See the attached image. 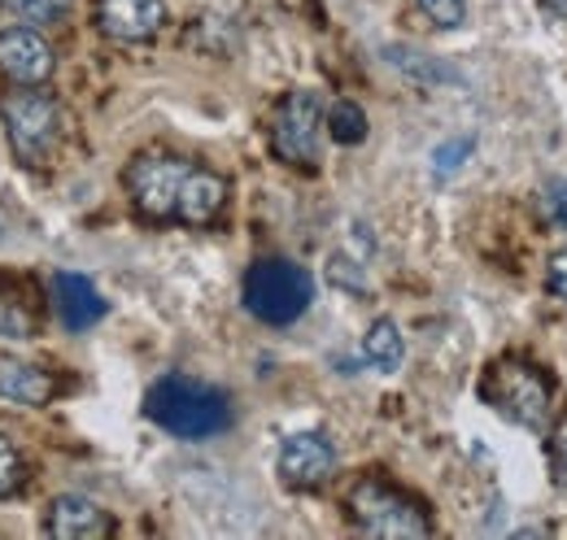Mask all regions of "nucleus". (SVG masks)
Returning a JSON list of instances; mask_svg holds the SVG:
<instances>
[{
	"instance_id": "1a4fd4ad",
	"label": "nucleus",
	"mask_w": 567,
	"mask_h": 540,
	"mask_svg": "<svg viewBox=\"0 0 567 540\" xmlns=\"http://www.w3.org/2000/svg\"><path fill=\"white\" fill-rule=\"evenodd\" d=\"M53 66H58V58L40 31H31V27L0 31V74L4 79L22 83V87H40V83H49Z\"/></svg>"
},
{
	"instance_id": "2eb2a0df",
	"label": "nucleus",
	"mask_w": 567,
	"mask_h": 540,
	"mask_svg": "<svg viewBox=\"0 0 567 540\" xmlns=\"http://www.w3.org/2000/svg\"><path fill=\"white\" fill-rule=\"evenodd\" d=\"M328 135L337 144H362L367 139V114L358 110L354 101H337L328 110Z\"/></svg>"
},
{
	"instance_id": "39448f33",
	"label": "nucleus",
	"mask_w": 567,
	"mask_h": 540,
	"mask_svg": "<svg viewBox=\"0 0 567 540\" xmlns=\"http://www.w3.org/2000/svg\"><path fill=\"white\" fill-rule=\"evenodd\" d=\"M315 301V283L306 267L288 262V258H262L245 274V305L254 319L271 323V328H288L297 323Z\"/></svg>"
},
{
	"instance_id": "9b49d317",
	"label": "nucleus",
	"mask_w": 567,
	"mask_h": 540,
	"mask_svg": "<svg viewBox=\"0 0 567 540\" xmlns=\"http://www.w3.org/2000/svg\"><path fill=\"white\" fill-rule=\"evenodd\" d=\"M44 532L62 540H105V537H114V519H110L96 501L66 492V497H58V501L49 506Z\"/></svg>"
},
{
	"instance_id": "7ed1b4c3",
	"label": "nucleus",
	"mask_w": 567,
	"mask_h": 540,
	"mask_svg": "<svg viewBox=\"0 0 567 540\" xmlns=\"http://www.w3.org/2000/svg\"><path fill=\"white\" fill-rule=\"evenodd\" d=\"M550 380L542 366L524 362V357H502L485 371L481 380V402L497 409L506 423H519V427H546L550 418Z\"/></svg>"
},
{
	"instance_id": "a878e982",
	"label": "nucleus",
	"mask_w": 567,
	"mask_h": 540,
	"mask_svg": "<svg viewBox=\"0 0 567 540\" xmlns=\"http://www.w3.org/2000/svg\"><path fill=\"white\" fill-rule=\"evenodd\" d=\"M550 13H559V18H567V0H542Z\"/></svg>"
},
{
	"instance_id": "5701e85b",
	"label": "nucleus",
	"mask_w": 567,
	"mask_h": 540,
	"mask_svg": "<svg viewBox=\"0 0 567 540\" xmlns=\"http://www.w3.org/2000/svg\"><path fill=\"white\" fill-rule=\"evenodd\" d=\"M389 62H393V66H402V70H411V74H420V79H454L450 70L427 66L424 53H411V49H389Z\"/></svg>"
},
{
	"instance_id": "dca6fc26",
	"label": "nucleus",
	"mask_w": 567,
	"mask_h": 540,
	"mask_svg": "<svg viewBox=\"0 0 567 540\" xmlns=\"http://www.w3.org/2000/svg\"><path fill=\"white\" fill-rule=\"evenodd\" d=\"M0 4L22 22H62L74 0H0Z\"/></svg>"
},
{
	"instance_id": "0eeeda50",
	"label": "nucleus",
	"mask_w": 567,
	"mask_h": 540,
	"mask_svg": "<svg viewBox=\"0 0 567 540\" xmlns=\"http://www.w3.org/2000/svg\"><path fill=\"white\" fill-rule=\"evenodd\" d=\"M323 144V101L310 87L288 92L271 114V153L284 166H315Z\"/></svg>"
},
{
	"instance_id": "4468645a",
	"label": "nucleus",
	"mask_w": 567,
	"mask_h": 540,
	"mask_svg": "<svg viewBox=\"0 0 567 540\" xmlns=\"http://www.w3.org/2000/svg\"><path fill=\"white\" fill-rule=\"evenodd\" d=\"M402 357H406V340L398 332V323L393 319H375L367 328V336H362V362L371 371H380V375H393L402 366Z\"/></svg>"
},
{
	"instance_id": "9d476101",
	"label": "nucleus",
	"mask_w": 567,
	"mask_h": 540,
	"mask_svg": "<svg viewBox=\"0 0 567 540\" xmlns=\"http://www.w3.org/2000/svg\"><path fill=\"white\" fill-rule=\"evenodd\" d=\"M96 27L118 44H148L166 27V0H96Z\"/></svg>"
},
{
	"instance_id": "bb28decb",
	"label": "nucleus",
	"mask_w": 567,
	"mask_h": 540,
	"mask_svg": "<svg viewBox=\"0 0 567 540\" xmlns=\"http://www.w3.org/2000/svg\"><path fill=\"white\" fill-rule=\"evenodd\" d=\"M0 236H4V227H0Z\"/></svg>"
},
{
	"instance_id": "aec40b11",
	"label": "nucleus",
	"mask_w": 567,
	"mask_h": 540,
	"mask_svg": "<svg viewBox=\"0 0 567 540\" xmlns=\"http://www.w3.org/2000/svg\"><path fill=\"white\" fill-rule=\"evenodd\" d=\"M415 4H420V13L427 22L441 27V31H454L467 18V0H415Z\"/></svg>"
},
{
	"instance_id": "f8f14e48",
	"label": "nucleus",
	"mask_w": 567,
	"mask_h": 540,
	"mask_svg": "<svg viewBox=\"0 0 567 540\" xmlns=\"http://www.w3.org/2000/svg\"><path fill=\"white\" fill-rule=\"evenodd\" d=\"M53 292H58V314H62V323L71 332L96 328L105 319V310H110L105 297L96 292V283L83 279V274H74V270H58L53 274Z\"/></svg>"
},
{
	"instance_id": "f3484780",
	"label": "nucleus",
	"mask_w": 567,
	"mask_h": 540,
	"mask_svg": "<svg viewBox=\"0 0 567 540\" xmlns=\"http://www.w3.org/2000/svg\"><path fill=\"white\" fill-rule=\"evenodd\" d=\"M537 214H542V222H546V227L567 231V179H550V184H542V193H537Z\"/></svg>"
},
{
	"instance_id": "423d86ee",
	"label": "nucleus",
	"mask_w": 567,
	"mask_h": 540,
	"mask_svg": "<svg viewBox=\"0 0 567 540\" xmlns=\"http://www.w3.org/2000/svg\"><path fill=\"white\" fill-rule=\"evenodd\" d=\"M350 515H354L362 537L380 540H420L432 537V519L424 515L420 501H411L406 492H398L384 479H362L350 492Z\"/></svg>"
},
{
	"instance_id": "b1692460",
	"label": "nucleus",
	"mask_w": 567,
	"mask_h": 540,
	"mask_svg": "<svg viewBox=\"0 0 567 540\" xmlns=\"http://www.w3.org/2000/svg\"><path fill=\"white\" fill-rule=\"evenodd\" d=\"M550 463H555L559 488H567V414L555 423V436H550Z\"/></svg>"
},
{
	"instance_id": "20e7f679",
	"label": "nucleus",
	"mask_w": 567,
	"mask_h": 540,
	"mask_svg": "<svg viewBox=\"0 0 567 540\" xmlns=\"http://www.w3.org/2000/svg\"><path fill=\"white\" fill-rule=\"evenodd\" d=\"M0 123H4L9 148L22 166H49V157L58 153V139H62V110L49 92H40V87L4 92Z\"/></svg>"
},
{
	"instance_id": "f257e3e1",
	"label": "nucleus",
	"mask_w": 567,
	"mask_h": 540,
	"mask_svg": "<svg viewBox=\"0 0 567 540\" xmlns=\"http://www.w3.org/2000/svg\"><path fill=\"white\" fill-rule=\"evenodd\" d=\"M127 193L148 222L210 227L227 205V179L175 153H141L127 166Z\"/></svg>"
},
{
	"instance_id": "a211bd4d",
	"label": "nucleus",
	"mask_w": 567,
	"mask_h": 540,
	"mask_svg": "<svg viewBox=\"0 0 567 540\" xmlns=\"http://www.w3.org/2000/svg\"><path fill=\"white\" fill-rule=\"evenodd\" d=\"M328 279L337 283V288H346V292H367L371 283H367V267H362V258H350V253H337L332 262H328Z\"/></svg>"
},
{
	"instance_id": "ddd939ff",
	"label": "nucleus",
	"mask_w": 567,
	"mask_h": 540,
	"mask_svg": "<svg viewBox=\"0 0 567 540\" xmlns=\"http://www.w3.org/2000/svg\"><path fill=\"white\" fill-rule=\"evenodd\" d=\"M0 397L13 405H49L58 397V380L35 362L0 357Z\"/></svg>"
},
{
	"instance_id": "f03ea898",
	"label": "nucleus",
	"mask_w": 567,
	"mask_h": 540,
	"mask_svg": "<svg viewBox=\"0 0 567 540\" xmlns=\"http://www.w3.org/2000/svg\"><path fill=\"white\" fill-rule=\"evenodd\" d=\"M144 414L179 440H210L231 427L227 393H218L214 384H202L193 375H162L144 397Z\"/></svg>"
},
{
	"instance_id": "4be33fe9",
	"label": "nucleus",
	"mask_w": 567,
	"mask_h": 540,
	"mask_svg": "<svg viewBox=\"0 0 567 540\" xmlns=\"http://www.w3.org/2000/svg\"><path fill=\"white\" fill-rule=\"evenodd\" d=\"M0 340H31V314L13 301H0Z\"/></svg>"
},
{
	"instance_id": "6e6552de",
	"label": "nucleus",
	"mask_w": 567,
	"mask_h": 540,
	"mask_svg": "<svg viewBox=\"0 0 567 540\" xmlns=\"http://www.w3.org/2000/svg\"><path fill=\"white\" fill-rule=\"evenodd\" d=\"M337 471V445L323 432H292L280 445V479L297 492L323 488Z\"/></svg>"
},
{
	"instance_id": "6ab92c4d",
	"label": "nucleus",
	"mask_w": 567,
	"mask_h": 540,
	"mask_svg": "<svg viewBox=\"0 0 567 540\" xmlns=\"http://www.w3.org/2000/svg\"><path fill=\"white\" fill-rule=\"evenodd\" d=\"M472 139L467 135H458V139H445V144H436V153H432V170H436V179H450L467 157H472Z\"/></svg>"
},
{
	"instance_id": "393cba45",
	"label": "nucleus",
	"mask_w": 567,
	"mask_h": 540,
	"mask_svg": "<svg viewBox=\"0 0 567 540\" xmlns=\"http://www.w3.org/2000/svg\"><path fill=\"white\" fill-rule=\"evenodd\" d=\"M546 279H550V292H555V297H564V301H567V249H564V253H555V258H550V270H546Z\"/></svg>"
},
{
	"instance_id": "412c9836",
	"label": "nucleus",
	"mask_w": 567,
	"mask_h": 540,
	"mask_svg": "<svg viewBox=\"0 0 567 540\" xmlns=\"http://www.w3.org/2000/svg\"><path fill=\"white\" fill-rule=\"evenodd\" d=\"M22 484H27V467H22V454L0 436V497H13V492H22Z\"/></svg>"
}]
</instances>
